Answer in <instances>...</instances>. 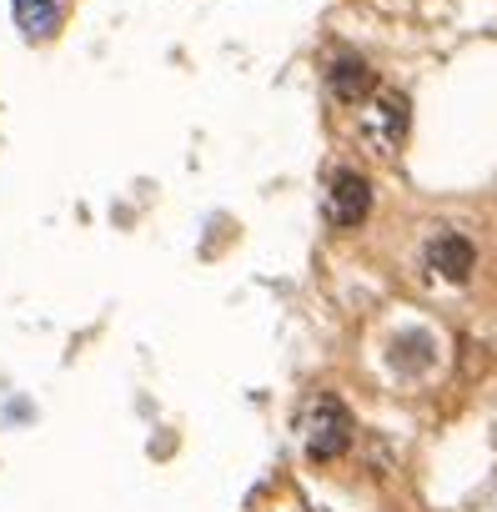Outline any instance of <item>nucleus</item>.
Wrapping results in <instances>:
<instances>
[{"label": "nucleus", "mask_w": 497, "mask_h": 512, "mask_svg": "<svg viewBox=\"0 0 497 512\" xmlns=\"http://www.w3.org/2000/svg\"><path fill=\"white\" fill-rule=\"evenodd\" d=\"M302 432H307V457L312 462H337L352 447V417H347V407L337 397H317L307 407Z\"/></svg>", "instance_id": "obj_1"}, {"label": "nucleus", "mask_w": 497, "mask_h": 512, "mask_svg": "<svg viewBox=\"0 0 497 512\" xmlns=\"http://www.w3.org/2000/svg\"><path fill=\"white\" fill-rule=\"evenodd\" d=\"M367 211H372V181H367L362 171H337V176H332V191H327V216H332V226L352 231V226L367 221Z\"/></svg>", "instance_id": "obj_2"}, {"label": "nucleus", "mask_w": 497, "mask_h": 512, "mask_svg": "<svg viewBox=\"0 0 497 512\" xmlns=\"http://www.w3.org/2000/svg\"><path fill=\"white\" fill-rule=\"evenodd\" d=\"M472 262H477V251H472V241L462 231H437L427 241V272H437L442 282H467Z\"/></svg>", "instance_id": "obj_3"}, {"label": "nucleus", "mask_w": 497, "mask_h": 512, "mask_svg": "<svg viewBox=\"0 0 497 512\" xmlns=\"http://www.w3.org/2000/svg\"><path fill=\"white\" fill-rule=\"evenodd\" d=\"M327 86H332V96H337V101L357 106V101H367V96L377 91V71H372L357 51H337V56H332V66H327Z\"/></svg>", "instance_id": "obj_4"}, {"label": "nucleus", "mask_w": 497, "mask_h": 512, "mask_svg": "<svg viewBox=\"0 0 497 512\" xmlns=\"http://www.w3.org/2000/svg\"><path fill=\"white\" fill-rule=\"evenodd\" d=\"M367 131H372V141H377L382 151H397V141H402V131H407V101H402L397 91L377 96V106H372V116H367Z\"/></svg>", "instance_id": "obj_5"}, {"label": "nucleus", "mask_w": 497, "mask_h": 512, "mask_svg": "<svg viewBox=\"0 0 497 512\" xmlns=\"http://www.w3.org/2000/svg\"><path fill=\"white\" fill-rule=\"evenodd\" d=\"M61 21H66V0H16V26H21L31 41L56 36Z\"/></svg>", "instance_id": "obj_6"}]
</instances>
